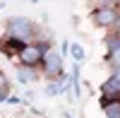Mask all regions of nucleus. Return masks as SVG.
<instances>
[{
  "instance_id": "f257e3e1",
  "label": "nucleus",
  "mask_w": 120,
  "mask_h": 118,
  "mask_svg": "<svg viewBox=\"0 0 120 118\" xmlns=\"http://www.w3.org/2000/svg\"><path fill=\"white\" fill-rule=\"evenodd\" d=\"M7 36L10 39H17L22 43H29L34 36V24L29 22L26 17H15L7 22Z\"/></svg>"
},
{
  "instance_id": "f03ea898",
  "label": "nucleus",
  "mask_w": 120,
  "mask_h": 118,
  "mask_svg": "<svg viewBox=\"0 0 120 118\" xmlns=\"http://www.w3.org/2000/svg\"><path fill=\"white\" fill-rule=\"evenodd\" d=\"M17 58L22 60V65L34 67V65L41 63V58H43V48H41V46H36V43H24L22 48H19Z\"/></svg>"
},
{
  "instance_id": "7ed1b4c3",
  "label": "nucleus",
  "mask_w": 120,
  "mask_h": 118,
  "mask_svg": "<svg viewBox=\"0 0 120 118\" xmlns=\"http://www.w3.org/2000/svg\"><path fill=\"white\" fill-rule=\"evenodd\" d=\"M41 63H43V72H46L48 77H55V75L63 72V60H60V53H58V51H48V53H43Z\"/></svg>"
},
{
  "instance_id": "20e7f679",
  "label": "nucleus",
  "mask_w": 120,
  "mask_h": 118,
  "mask_svg": "<svg viewBox=\"0 0 120 118\" xmlns=\"http://www.w3.org/2000/svg\"><path fill=\"white\" fill-rule=\"evenodd\" d=\"M96 22L101 24V27H111V24L118 22V12H115L113 7H101L96 12Z\"/></svg>"
},
{
  "instance_id": "39448f33",
  "label": "nucleus",
  "mask_w": 120,
  "mask_h": 118,
  "mask_svg": "<svg viewBox=\"0 0 120 118\" xmlns=\"http://www.w3.org/2000/svg\"><path fill=\"white\" fill-rule=\"evenodd\" d=\"M17 77H19V82H31V80H36V70L34 67H26V65H19Z\"/></svg>"
},
{
  "instance_id": "423d86ee",
  "label": "nucleus",
  "mask_w": 120,
  "mask_h": 118,
  "mask_svg": "<svg viewBox=\"0 0 120 118\" xmlns=\"http://www.w3.org/2000/svg\"><path fill=\"white\" fill-rule=\"evenodd\" d=\"M103 94H120V80H115V77H111L106 84H103Z\"/></svg>"
},
{
  "instance_id": "0eeeda50",
  "label": "nucleus",
  "mask_w": 120,
  "mask_h": 118,
  "mask_svg": "<svg viewBox=\"0 0 120 118\" xmlns=\"http://www.w3.org/2000/svg\"><path fill=\"white\" fill-rule=\"evenodd\" d=\"M106 116L108 118H120V104H108L106 106Z\"/></svg>"
},
{
  "instance_id": "6e6552de",
  "label": "nucleus",
  "mask_w": 120,
  "mask_h": 118,
  "mask_svg": "<svg viewBox=\"0 0 120 118\" xmlns=\"http://www.w3.org/2000/svg\"><path fill=\"white\" fill-rule=\"evenodd\" d=\"M70 51H72V58H75L77 63H79V60H82V58H84V48L79 46V43H75L72 48H70Z\"/></svg>"
},
{
  "instance_id": "1a4fd4ad",
  "label": "nucleus",
  "mask_w": 120,
  "mask_h": 118,
  "mask_svg": "<svg viewBox=\"0 0 120 118\" xmlns=\"http://www.w3.org/2000/svg\"><path fill=\"white\" fill-rule=\"evenodd\" d=\"M0 94H7V77L0 72Z\"/></svg>"
},
{
  "instance_id": "9d476101",
  "label": "nucleus",
  "mask_w": 120,
  "mask_h": 118,
  "mask_svg": "<svg viewBox=\"0 0 120 118\" xmlns=\"http://www.w3.org/2000/svg\"><path fill=\"white\" fill-rule=\"evenodd\" d=\"M113 63L115 67H120V51H113Z\"/></svg>"
},
{
  "instance_id": "9b49d317",
  "label": "nucleus",
  "mask_w": 120,
  "mask_h": 118,
  "mask_svg": "<svg viewBox=\"0 0 120 118\" xmlns=\"http://www.w3.org/2000/svg\"><path fill=\"white\" fill-rule=\"evenodd\" d=\"M5 101H7V104H19V96H7Z\"/></svg>"
},
{
  "instance_id": "f8f14e48",
  "label": "nucleus",
  "mask_w": 120,
  "mask_h": 118,
  "mask_svg": "<svg viewBox=\"0 0 120 118\" xmlns=\"http://www.w3.org/2000/svg\"><path fill=\"white\" fill-rule=\"evenodd\" d=\"M113 77H115V80H120V67H115V75H113Z\"/></svg>"
},
{
  "instance_id": "ddd939ff",
  "label": "nucleus",
  "mask_w": 120,
  "mask_h": 118,
  "mask_svg": "<svg viewBox=\"0 0 120 118\" xmlns=\"http://www.w3.org/2000/svg\"><path fill=\"white\" fill-rule=\"evenodd\" d=\"M101 3H106V7H108L111 3H118V0H101Z\"/></svg>"
},
{
  "instance_id": "4468645a",
  "label": "nucleus",
  "mask_w": 120,
  "mask_h": 118,
  "mask_svg": "<svg viewBox=\"0 0 120 118\" xmlns=\"http://www.w3.org/2000/svg\"><path fill=\"white\" fill-rule=\"evenodd\" d=\"M5 99H7V96H5V94H0V101H5Z\"/></svg>"
}]
</instances>
